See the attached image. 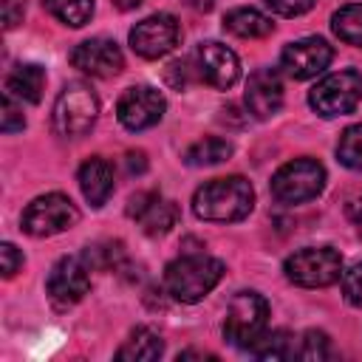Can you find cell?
Segmentation results:
<instances>
[{
    "instance_id": "1",
    "label": "cell",
    "mask_w": 362,
    "mask_h": 362,
    "mask_svg": "<svg viewBox=\"0 0 362 362\" xmlns=\"http://www.w3.org/2000/svg\"><path fill=\"white\" fill-rule=\"evenodd\" d=\"M255 206V189L243 175H226L212 178L192 195V212L204 221L215 223H232L252 212Z\"/></svg>"
},
{
    "instance_id": "2",
    "label": "cell",
    "mask_w": 362,
    "mask_h": 362,
    "mask_svg": "<svg viewBox=\"0 0 362 362\" xmlns=\"http://www.w3.org/2000/svg\"><path fill=\"white\" fill-rule=\"evenodd\" d=\"M223 277V263L204 252L181 255L178 260L167 263L164 269V286L173 300L178 303H198L204 300Z\"/></svg>"
},
{
    "instance_id": "3",
    "label": "cell",
    "mask_w": 362,
    "mask_h": 362,
    "mask_svg": "<svg viewBox=\"0 0 362 362\" xmlns=\"http://www.w3.org/2000/svg\"><path fill=\"white\" fill-rule=\"evenodd\" d=\"M266 322H269V303L257 291H238L226 308L223 337L235 348H252L266 334Z\"/></svg>"
},
{
    "instance_id": "4",
    "label": "cell",
    "mask_w": 362,
    "mask_h": 362,
    "mask_svg": "<svg viewBox=\"0 0 362 362\" xmlns=\"http://www.w3.org/2000/svg\"><path fill=\"white\" fill-rule=\"evenodd\" d=\"M286 277L303 288H325L342 277V255L331 246H305L286 257Z\"/></svg>"
},
{
    "instance_id": "5",
    "label": "cell",
    "mask_w": 362,
    "mask_h": 362,
    "mask_svg": "<svg viewBox=\"0 0 362 362\" xmlns=\"http://www.w3.org/2000/svg\"><path fill=\"white\" fill-rule=\"evenodd\" d=\"M99 116V99L82 82H71L54 102V130L65 139L85 136Z\"/></svg>"
},
{
    "instance_id": "6",
    "label": "cell",
    "mask_w": 362,
    "mask_h": 362,
    "mask_svg": "<svg viewBox=\"0 0 362 362\" xmlns=\"http://www.w3.org/2000/svg\"><path fill=\"white\" fill-rule=\"evenodd\" d=\"M325 187V167L314 158H294L272 175V195L280 204H305Z\"/></svg>"
},
{
    "instance_id": "7",
    "label": "cell",
    "mask_w": 362,
    "mask_h": 362,
    "mask_svg": "<svg viewBox=\"0 0 362 362\" xmlns=\"http://www.w3.org/2000/svg\"><path fill=\"white\" fill-rule=\"evenodd\" d=\"M76 221H79L76 204L62 192H48V195L34 198L25 206L20 226L31 238H51V235H59V232L76 226Z\"/></svg>"
},
{
    "instance_id": "8",
    "label": "cell",
    "mask_w": 362,
    "mask_h": 362,
    "mask_svg": "<svg viewBox=\"0 0 362 362\" xmlns=\"http://www.w3.org/2000/svg\"><path fill=\"white\" fill-rule=\"evenodd\" d=\"M359 99H362V74H356L351 68L322 76L308 90V105L325 119L351 113L359 105Z\"/></svg>"
},
{
    "instance_id": "9",
    "label": "cell",
    "mask_w": 362,
    "mask_h": 362,
    "mask_svg": "<svg viewBox=\"0 0 362 362\" xmlns=\"http://www.w3.org/2000/svg\"><path fill=\"white\" fill-rule=\"evenodd\" d=\"M48 297L59 305V308H68L74 303H79L88 288H90V263L85 255H68V257H59L48 274Z\"/></svg>"
},
{
    "instance_id": "10",
    "label": "cell",
    "mask_w": 362,
    "mask_h": 362,
    "mask_svg": "<svg viewBox=\"0 0 362 362\" xmlns=\"http://www.w3.org/2000/svg\"><path fill=\"white\" fill-rule=\"evenodd\" d=\"M181 40V25L173 14H150L130 28V48L144 59L170 54Z\"/></svg>"
},
{
    "instance_id": "11",
    "label": "cell",
    "mask_w": 362,
    "mask_h": 362,
    "mask_svg": "<svg viewBox=\"0 0 362 362\" xmlns=\"http://www.w3.org/2000/svg\"><path fill=\"white\" fill-rule=\"evenodd\" d=\"M331 59H334V48L322 37H303L283 48L280 68L291 79H311V76L322 74L331 65Z\"/></svg>"
},
{
    "instance_id": "12",
    "label": "cell",
    "mask_w": 362,
    "mask_h": 362,
    "mask_svg": "<svg viewBox=\"0 0 362 362\" xmlns=\"http://www.w3.org/2000/svg\"><path fill=\"white\" fill-rule=\"evenodd\" d=\"M164 96L150 85H133L122 93L116 105V116L127 130H147L161 122L164 116Z\"/></svg>"
},
{
    "instance_id": "13",
    "label": "cell",
    "mask_w": 362,
    "mask_h": 362,
    "mask_svg": "<svg viewBox=\"0 0 362 362\" xmlns=\"http://www.w3.org/2000/svg\"><path fill=\"white\" fill-rule=\"evenodd\" d=\"M71 65L79 68L82 74L107 79V76H116V74L124 68V57H122V48H119L113 40H107V37H93V40L79 42V45L71 51Z\"/></svg>"
},
{
    "instance_id": "14",
    "label": "cell",
    "mask_w": 362,
    "mask_h": 362,
    "mask_svg": "<svg viewBox=\"0 0 362 362\" xmlns=\"http://www.w3.org/2000/svg\"><path fill=\"white\" fill-rule=\"evenodd\" d=\"M198 74L206 85L226 90L240 79V59L232 48L221 42H204L198 48Z\"/></svg>"
},
{
    "instance_id": "15",
    "label": "cell",
    "mask_w": 362,
    "mask_h": 362,
    "mask_svg": "<svg viewBox=\"0 0 362 362\" xmlns=\"http://www.w3.org/2000/svg\"><path fill=\"white\" fill-rule=\"evenodd\" d=\"M127 215L139 221V226L147 235H167L178 221V206L158 192H139L127 204Z\"/></svg>"
},
{
    "instance_id": "16",
    "label": "cell",
    "mask_w": 362,
    "mask_h": 362,
    "mask_svg": "<svg viewBox=\"0 0 362 362\" xmlns=\"http://www.w3.org/2000/svg\"><path fill=\"white\" fill-rule=\"evenodd\" d=\"M246 107L255 119H269L283 107V79L274 68H257L249 76Z\"/></svg>"
},
{
    "instance_id": "17",
    "label": "cell",
    "mask_w": 362,
    "mask_h": 362,
    "mask_svg": "<svg viewBox=\"0 0 362 362\" xmlns=\"http://www.w3.org/2000/svg\"><path fill=\"white\" fill-rule=\"evenodd\" d=\"M76 181H79V189H82L85 201L90 206H102L113 192V167L102 156H93L79 167Z\"/></svg>"
},
{
    "instance_id": "18",
    "label": "cell",
    "mask_w": 362,
    "mask_h": 362,
    "mask_svg": "<svg viewBox=\"0 0 362 362\" xmlns=\"http://www.w3.org/2000/svg\"><path fill=\"white\" fill-rule=\"evenodd\" d=\"M42 88H45V71H42V65H34V62L17 65L6 76V93L20 102L37 105L42 99Z\"/></svg>"
},
{
    "instance_id": "19",
    "label": "cell",
    "mask_w": 362,
    "mask_h": 362,
    "mask_svg": "<svg viewBox=\"0 0 362 362\" xmlns=\"http://www.w3.org/2000/svg\"><path fill=\"white\" fill-rule=\"evenodd\" d=\"M223 28H226L229 34H235V37L257 40V37L272 34L274 23H272L263 11H257V8H252V6H240V8L226 11V17H223Z\"/></svg>"
},
{
    "instance_id": "20",
    "label": "cell",
    "mask_w": 362,
    "mask_h": 362,
    "mask_svg": "<svg viewBox=\"0 0 362 362\" xmlns=\"http://www.w3.org/2000/svg\"><path fill=\"white\" fill-rule=\"evenodd\" d=\"M161 354H164L161 337L141 325L124 339V345L116 351V359H122V362H150V359H158Z\"/></svg>"
},
{
    "instance_id": "21",
    "label": "cell",
    "mask_w": 362,
    "mask_h": 362,
    "mask_svg": "<svg viewBox=\"0 0 362 362\" xmlns=\"http://www.w3.org/2000/svg\"><path fill=\"white\" fill-rule=\"evenodd\" d=\"M232 156V144L226 139H218V136H206L195 144L187 147L184 153V161L189 167H212V164H221Z\"/></svg>"
},
{
    "instance_id": "22",
    "label": "cell",
    "mask_w": 362,
    "mask_h": 362,
    "mask_svg": "<svg viewBox=\"0 0 362 362\" xmlns=\"http://www.w3.org/2000/svg\"><path fill=\"white\" fill-rule=\"evenodd\" d=\"M331 28L342 42L362 48V3H348L339 11H334Z\"/></svg>"
},
{
    "instance_id": "23",
    "label": "cell",
    "mask_w": 362,
    "mask_h": 362,
    "mask_svg": "<svg viewBox=\"0 0 362 362\" xmlns=\"http://www.w3.org/2000/svg\"><path fill=\"white\" fill-rule=\"evenodd\" d=\"M42 6L71 28H82L93 14V0H42Z\"/></svg>"
},
{
    "instance_id": "24",
    "label": "cell",
    "mask_w": 362,
    "mask_h": 362,
    "mask_svg": "<svg viewBox=\"0 0 362 362\" xmlns=\"http://www.w3.org/2000/svg\"><path fill=\"white\" fill-rule=\"evenodd\" d=\"M249 351H252L257 359H288V356H294L291 334H288V331H272V334H263Z\"/></svg>"
},
{
    "instance_id": "25",
    "label": "cell",
    "mask_w": 362,
    "mask_h": 362,
    "mask_svg": "<svg viewBox=\"0 0 362 362\" xmlns=\"http://www.w3.org/2000/svg\"><path fill=\"white\" fill-rule=\"evenodd\" d=\"M337 158H339L348 170L362 173V122L342 130L339 144H337Z\"/></svg>"
},
{
    "instance_id": "26",
    "label": "cell",
    "mask_w": 362,
    "mask_h": 362,
    "mask_svg": "<svg viewBox=\"0 0 362 362\" xmlns=\"http://www.w3.org/2000/svg\"><path fill=\"white\" fill-rule=\"evenodd\" d=\"M297 356H300V359H308V362L331 359V356H334V348H331L328 334H325V331H317V328L305 331V334H303V345H300Z\"/></svg>"
},
{
    "instance_id": "27",
    "label": "cell",
    "mask_w": 362,
    "mask_h": 362,
    "mask_svg": "<svg viewBox=\"0 0 362 362\" xmlns=\"http://www.w3.org/2000/svg\"><path fill=\"white\" fill-rule=\"evenodd\" d=\"M25 127V116H23V107H17L14 96L3 93V105H0V130L3 133H17Z\"/></svg>"
},
{
    "instance_id": "28",
    "label": "cell",
    "mask_w": 362,
    "mask_h": 362,
    "mask_svg": "<svg viewBox=\"0 0 362 362\" xmlns=\"http://www.w3.org/2000/svg\"><path fill=\"white\" fill-rule=\"evenodd\" d=\"M342 294L351 305H362V260L342 272Z\"/></svg>"
},
{
    "instance_id": "29",
    "label": "cell",
    "mask_w": 362,
    "mask_h": 362,
    "mask_svg": "<svg viewBox=\"0 0 362 362\" xmlns=\"http://www.w3.org/2000/svg\"><path fill=\"white\" fill-rule=\"evenodd\" d=\"M317 0H266V6L280 17H297L305 14Z\"/></svg>"
},
{
    "instance_id": "30",
    "label": "cell",
    "mask_w": 362,
    "mask_h": 362,
    "mask_svg": "<svg viewBox=\"0 0 362 362\" xmlns=\"http://www.w3.org/2000/svg\"><path fill=\"white\" fill-rule=\"evenodd\" d=\"M0 255H3V277H14L17 269L23 266V255L17 252L14 243H3L0 246Z\"/></svg>"
},
{
    "instance_id": "31",
    "label": "cell",
    "mask_w": 362,
    "mask_h": 362,
    "mask_svg": "<svg viewBox=\"0 0 362 362\" xmlns=\"http://www.w3.org/2000/svg\"><path fill=\"white\" fill-rule=\"evenodd\" d=\"M25 0H3V25L11 31L17 23H23Z\"/></svg>"
},
{
    "instance_id": "32",
    "label": "cell",
    "mask_w": 362,
    "mask_h": 362,
    "mask_svg": "<svg viewBox=\"0 0 362 362\" xmlns=\"http://www.w3.org/2000/svg\"><path fill=\"white\" fill-rule=\"evenodd\" d=\"M124 164H127V173L133 175V173H144L147 170V158H144V153L141 150H130L127 156H124Z\"/></svg>"
},
{
    "instance_id": "33",
    "label": "cell",
    "mask_w": 362,
    "mask_h": 362,
    "mask_svg": "<svg viewBox=\"0 0 362 362\" xmlns=\"http://www.w3.org/2000/svg\"><path fill=\"white\" fill-rule=\"evenodd\" d=\"M181 359H215V354H201V351H184L178 354V362Z\"/></svg>"
},
{
    "instance_id": "34",
    "label": "cell",
    "mask_w": 362,
    "mask_h": 362,
    "mask_svg": "<svg viewBox=\"0 0 362 362\" xmlns=\"http://www.w3.org/2000/svg\"><path fill=\"white\" fill-rule=\"evenodd\" d=\"M187 3H189L195 11H209V8L215 6V0H187Z\"/></svg>"
},
{
    "instance_id": "35",
    "label": "cell",
    "mask_w": 362,
    "mask_h": 362,
    "mask_svg": "<svg viewBox=\"0 0 362 362\" xmlns=\"http://www.w3.org/2000/svg\"><path fill=\"white\" fill-rule=\"evenodd\" d=\"M141 0H113V6L116 8H122V11H130V8H136Z\"/></svg>"
},
{
    "instance_id": "36",
    "label": "cell",
    "mask_w": 362,
    "mask_h": 362,
    "mask_svg": "<svg viewBox=\"0 0 362 362\" xmlns=\"http://www.w3.org/2000/svg\"><path fill=\"white\" fill-rule=\"evenodd\" d=\"M356 226H359V235H362V215L356 218Z\"/></svg>"
}]
</instances>
